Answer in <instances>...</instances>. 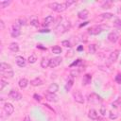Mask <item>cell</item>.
<instances>
[{
  "instance_id": "cell-1",
  "label": "cell",
  "mask_w": 121,
  "mask_h": 121,
  "mask_svg": "<svg viewBox=\"0 0 121 121\" xmlns=\"http://www.w3.org/2000/svg\"><path fill=\"white\" fill-rule=\"evenodd\" d=\"M0 72H1V75L3 77H6V78H12L13 77V71H12V68H11V65L6 63V62H1L0 64Z\"/></svg>"
},
{
  "instance_id": "cell-2",
  "label": "cell",
  "mask_w": 121,
  "mask_h": 121,
  "mask_svg": "<svg viewBox=\"0 0 121 121\" xmlns=\"http://www.w3.org/2000/svg\"><path fill=\"white\" fill-rule=\"evenodd\" d=\"M48 7H49L52 10L57 11V12H62V11H64V10L67 9V6H66L65 2H64V3L53 2V3H50V4L48 5Z\"/></svg>"
},
{
  "instance_id": "cell-3",
  "label": "cell",
  "mask_w": 121,
  "mask_h": 121,
  "mask_svg": "<svg viewBox=\"0 0 121 121\" xmlns=\"http://www.w3.org/2000/svg\"><path fill=\"white\" fill-rule=\"evenodd\" d=\"M69 26H70V23L67 22V21L62 22V23H60V24L58 25V26L56 27V32H57L58 34H60V33L61 34V33H63V32H65V31L68 30Z\"/></svg>"
},
{
  "instance_id": "cell-4",
  "label": "cell",
  "mask_w": 121,
  "mask_h": 121,
  "mask_svg": "<svg viewBox=\"0 0 121 121\" xmlns=\"http://www.w3.org/2000/svg\"><path fill=\"white\" fill-rule=\"evenodd\" d=\"M88 101L90 103H93V104H98V103L102 102V98L100 95H98L95 93H92L88 95Z\"/></svg>"
},
{
  "instance_id": "cell-5",
  "label": "cell",
  "mask_w": 121,
  "mask_h": 121,
  "mask_svg": "<svg viewBox=\"0 0 121 121\" xmlns=\"http://www.w3.org/2000/svg\"><path fill=\"white\" fill-rule=\"evenodd\" d=\"M103 28L102 26H93L88 29V33L91 35H98L103 31Z\"/></svg>"
},
{
  "instance_id": "cell-6",
  "label": "cell",
  "mask_w": 121,
  "mask_h": 121,
  "mask_svg": "<svg viewBox=\"0 0 121 121\" xmlns=\"http://www.w3.org/2000/svg\"><path fill=\"white\" fill-rule=\"evenodd\" d=\"M10 34L13 38H17V37L20 36V34H21V26L18 23H16L15 25L12 26V28L10 30Z\"/></svg>"
},
{
  "instance_id": "cell-7",
  "label": "cell",
  "mask_w": 121,
  "mask_h": 121,
  "mask_svg": "<svg viewBox=\"0 0 121 121\" xmlns=\"http://www.w3.org/2000/svg\"><path fill=\"white\" fill-rule=\"evenodd\" d=\"M3 112L7 114V116H9V115H11V114L13 113V112H14V107L12 106V104L7 102V103L3 106Z\"/></svg>"
},
{
  "instance_id": "cell-8",
  "label": "cell",
  "mask_w": 121,
  "mask_h": 121,
  "mask_svg": "<svg viewBox=\"0 0 121 121\" xmlns=\"http://www.w3.org/2000/svg\"><path fill=\"white\" fill-rule=\"evenodd\" d=\"M73 97H74L75 101H76V102H78V103L82 104V103L84 102L83 95H82L81 92H80V91H78V90H76V91L73 93Z\"/></svg>"
},
{
  "instance_id": "cell-9",
  "label": "cell",
  "mask_w": 121,
  "mask_h": 121,
  "mask_svg": "<svg viewBox=\"0 0 121 121\" xmlns=\"http://www.w3.org/2000/svg\"><path fill=\"white\" fill-rule=\"evenodd\" d=\"M9 96L12 100H16V101L22 99V95L19 92H17L16 90H10V92L9 93Z\"/></svg>"
},
{
  "instance_id": "cell-10",
  "label": "cell",
  "mask_w": 121,
  "mask_h": 121,
  "mask_svg": "<svg viewBox=\"0 0 121 121\" xmlns=\"http://www.w3.org/2000/svg\"><path fill=\"white\" fill-rule=\"evenodd\" d=\"M45 98L47 101H50V102H57L59 100V96L55 94V93H50V92H47L45 93Z\"/></svg>"
},
{
  "instance_id": "cell-11",
  "label": "cell",
  "mask_w": 121,
  "mask_h": 121,
  "mask_svg": "<svg viewBox=\"0 0 121 121\" xmlns=\"http://www.w3.org/2000/svg\"><path fill=\"white\" fill-rule=\"evenodd\" d=\"M61 60H62L61 57H55V58H53V59L50 60L49 66H50L51 68H55V67H57V66H59V65L60 64Z\"/></svg>"
},
{
  "instance_id": "cell-12",
  "label": "cell",
  "mask_w": 121,
  "mask_h": 121,
  "mask_svg": "<svg viewBox=\"0 0 121 121\" xmlns=\"http://www.w3.org/2000/svg\"><path fill=\"white\" fill-rule=\"evenodd\" d=\"M118 57H119V50H113L111 54H110V56H109V58H108V60H109V62H115L116 60H117V59H118Z\"/></svg>"
},
{
  "instance_id": "cell-13",
  "label": "cell",
  "mask_w": 121,
  "mask_h": 121,
  "mask_svg": "<svg viewBox=\"0 0 121 121\" xmlns=\"http://www.w3.org/2000/svg\"><path fill=\"white\" fill-rule=\"evenodd\" d=\"M118 38H119V35H118V33L115 32V31H112V32H110L109 35H108V40H109L111 43H115V42H117Z\"/></svg>"
},
{
  "instance_id": "cell-14",
  "label": "cell",
  "mask_w": 121,
  "mask_h": 121,
  "mask_svg": "<svg viewBox=\"0 0 121 121\" xmlns=\"http://www.w3.org/2000/svg\"><path fill=\"white\" fill-rule=\"evenodd\" d=\"M15 62L17 63V65H18L19 67H25L26 64V60L25 58L22 57V56H17V57L15 58Z\"/></svg>"
},
{
  "instance_id": "cell-15",
  "label": "cell",
  "mask_w": 121,
  "mask_h": 121,
  "mask_svg": "<svg viewBox=\"0 0 121 121\" xmlns=\"http://www.w3.org/2000/svg\"><path fill=\"white\" fill-rule=\"evenodd\" d=\"M88 15H89V12L87 9H82L80 11L78 12V17L79 19H82V20H85L88 18Z\"/></svg>"
},
{
  "instance_id": "cell-16",
  "label": "cell",
  "mask_w": 121,
  "mask_h": 121,
  "mask_svg": "<svg viewBox=\"0 0 121 121\" xmlns=\"http://www.w3.org/2000/svg\"><path fill=\"white\" fill-rule=\"evenodd\" d=\"M88 116H89V118L92 119V120H96V119L98 118V113H97V112H96L95 109H91V110L89 111Z\"/></svg>"
},
{
  "instance_id": "cell-17",
  "label": "cell",
  "mask_w": 121,
  "mask_h": 121,
  "mask_svg": "<svg viewBox=\"0 0 121 121\" xmlns=\"http://www.w3.org/2000/svg\"><path fill=\"white\" fill-rule=\"evenodd\" d=\"M91 80H92V76L90 74H85L83 76V78H82V84L83 85H88L91 83Z\"/></svg>"
},
{
  "instance_id": "cell-18",
  "label": "cell",
  "mask_w": 121,
  "mask_h": 121,
  "mask_svg": "<svg viewBox=\"0 0 121 121\" xmlns=\"http://www.w3.org/2000/svg\"><path fill=\"white\" fill-rule=\"evenodd\" d=\"M53 22H54V17H53V16H51V15H48V16H46V17H45V19L43 20V26H47L51 25Z\"/></svg>"
},
{
  "instance_id": "cell-19",
  "label": "cell",
  "mask_w": 121,
  "mask_h": 121,
  "mask_svg": "<svg viewBox=\"0 0 121 121\" xmlns=\"http://www.w3.org/2000/svg\"><path fill=\"white\" fill-rule=\"evenodd\" d=\"M43 80L40 78H34V79H32L31 81H30V84L32 85V86H41V85H43Z\"/></svg>"
},
{
  "instance_id": "cell-20",
  "label": "cell",
  "mask_w": 121,
  "mask_h": 121,
  "mask_svg": "<svg viewBox=\"0 0 121 121\" xmlns=\"http://www.w3.org/2000/svg\"><path fill=\"white\" fill-rule=\"evenodd\" d=\"M27 84H28V80H27L26 78H21V79L19 80V82H18V85H19V87H20L21 89H25V88L27 86Z\"/></svg>"
},
{
  "instance_id": "cell-21",
  "label": "cell",
  "mask_w": 121,
  "mask_h": 121,
  "mask_svg": "<svg viewBox=\"0 0 121 121\" xmlns=\"http://www.w3.org/2000/svg\"><path fill=\"white\" fill-rule=\"evenodd\" d=\"M58 90H59V85L57 83H51L47 89V91L50 93H56Z\"/></svg>"
},
{
  "instance_id": "cell-22",
  "label": "cell",
  "mask_w": 121,
  "mask_h": 121,
  "mask_svg": "<svg viewBox=\"0 0 121 121\" xmlns=\"http://www.w3.org/2000/svg\"><path fill=\"white\" fill-rule=\"evenodd\" d=\"M9 49H10L12 52H14V53H16V52L19 51V44H18L17 43H9Z\"/></svg>"
},
{
  "instance_id": "cell-23",
  "label": "cell",
  "mask_w": 121,
  "mask_h": 121,
  "mask_svg": "<svg viewBox=\"0 0 121 121\" xmlns=\"http://www.w3.org/2000/svg\"><path fill=\"white\" fill-rule=\"evenodd\" d=\"M49 63H50V60H48L47 58H43L41 60V66L43 68H46L47 66H49Z\"/></svg>"
},
{
  "instance_id": "cell-24",
  "label": "cell",
  "mask_w": 121,
  "mask_h": 121,
  "mask_svg": "<svg viewBox=\"0 0 121 121\" xmlns=\"http://www.w3.org/2000/svg\"><path fill=\"white\" fill-rule=\"evenodd\" d=\"M113 26L117 29V30H121V20L119 18L114 19L113 21Z\"/></svg>"
},
{
  "instance_id": "cell-25",
  "label": "cell",
  "mask_w": 121,
  "mask_h": 121,
  "mask_svg": "<svg viewBox=\"0 0 121 121\" xmlns=\"http://www.w3.org/2000/svg\"><path fill=\"white\" fill-rule=\"evenodd\" d=\"M73 84H74V80L71 78V79H69L67 82H66V84H65V86H64V89H65V91L66 92H68V91H70V89L72 88V86H73Z\"/></svg>"
},
{
  "instance_id": "cell-26",
  "label": "cell",
  "mask_w": 121,
  "mask_h": 121,
  "mask_svg": "<svg viewBox=\"0 0 121 121\" xmlns=\"http://www.w3.org/2000/svg\"><path fill=\"white\" fill-rule=\"evenodd\" d=\"M30 25L33 26H39V20L36 16H33L31 19H30Z\"/></svg>"
},
{
  "instance_id": "cell-27",
  "label": "cell",
  "mask_w": 121,
  "mask_h": 121,
  "mask_svg": "<svg viewBox=\"0 0 121 121\" xmlns=\"http://www.w3.org/2000/svg\"><path fill=\"white\" fill-rule=\"evenodd\" d=\"M10 4H11V1L10 0H9V1H0V8L1 9H5L8 6H9Z\"/></svg>"
},
{
  "instance_id": "cell-28",
  "label": "cell",
  "mask_w": 121,
  "mask_h": 121,
  "mask_svg": "<svg viewBox=\"0 0 121 121\" xmlns=\"http://www.w3.org/2000/svg\"><path fill=\"white\" fill-rule=\"evenodd\" d=\"M88 51L90 54H95L96 52V45L95 44H90L88 47Z\"/></svg>"
},
{
  "instance_id": "cell-29",
  "label": "cell",
  "mask_w": 121,
  "mask_h": 121,
  "mask_svg": "<svg viewBox=\"0 0 121 121\" xmlns=\"http://www.w3.org/2000/svg\"><path fill=\"white\" fill-rule=\"evenodd\" d=\"M61 51H62V50H61L60 46H59V45H55V46L52 47V52L55 53V54H60Z\"/></svg>"
},
{
  "instance_id": "cell-30",
  "label": "cell",
  "mask_w": 121,
  "mask_h": 121,
  "mask_svg": "<svg viewBox=\"0 0 121 121\" xmlns=\"http://www.w3.org/2000/svg\"><path fill=\"white\" fill-rule=\"evenodd\" d=\"M27 60H28L29 63H35L36 60H37V57H36L35 55H30V56L28 57Z\"/></svg>"
},
{
  "instance_id": "cell-31",
  "label": "cell",
  "mask_w": 121,
  "mask_h": 121,
  "mask_svg": "<svg viewBox=\"0 0 121 121\" xmlns=\"http://www.w3.org/2000/svg\"><path fill=\"white\" fill-rule=\"evenodd\" d=\"M100 16H101L103 19H111V18H112L113 14H112V13H109V12H106V13H102Z\"/></svg>"
},
{
  "instance_id": "cell-32",
  "label": "cell",
  "mask_w": 121,
  "mask_h": 121,
  "mask_svg": "<svg viewBox=\"0 0 121 121\" xmlns=\"http://www.w3.org/2000/svg\"><path fill=\"white\" fill-rule=\"evenodd\" d=\"M79 73H80V70H78V68H76V70H73L70 75H71L72 78H76V77H78L79 75Z\"/></svg>"
},
{
  "instance_id": "cell-33",
  "label": "cell",
  "mask_w": 121,
  "mask_h": 121,
  "mask_svg": "<svg viewBox=\"0 0 121 121\" xmlns=\"http://www.w3.org/2000/svg\"><path fill=\"white\" fill-rule=\"evenodd\" d=\"M0 84H1V86H0V90L2 91L4 88H5V86H7L9 83H8V81H6V80H4V78H1V80H0Z\"/></svg>"
},
{
  "instance_id": "cell-34",
  "label": "cell",
  "mask_w": 121,
  "mask_h": 121,
  "mask_svg": "<svg viewBox=\"0 0 121 121\" xmlns=\"http://www.w3.org/2000/svg\"><path fill=\"white\" fill-rule=\"evenodd\" d=\"M120 104H121V97H118V98L112 104V106L114 107V108H116V107H118V105H120Z\"/></svg>"
},
{
  "instance_id": "cell-35",
  "label": "cell",
  "mask_w": 121,
  "mask_h": 121,
  "mask_svg": "<svg viewBox=\"0 0 121 121\" xmlns=\"http://www.w3.org/2000/svg\"><path fill=\"white\" fill-rule=\"evenodd\" d=\"M118 117L117 112H110V118L111 119H116Z\"/></svg>"
},
{
  "instance_id": "cell-36",
  "label": "cell",
  "mask_w": 121,
  "mask_h": 121,
  "mask_svg": "<svg viewBox=\"0 0 121 121\" xmlns=\"http://www.w3.org/2000/svg\"><path fill=\"white\" fill-rule=\"evenodd\" d=\"M115 81L118 83V84H121V74L120 73H118L116 76H115Z\"/></svg>"
},
{
  "instance_id": "cell-37",
  "label": "cell",
  "mask_w": 121,
  "mask_h": 121,
  "mask_svg": "<svg viewBox=\"0 0 121 121\" xmlns=\"http://www.w3.org/2000/svg\"><path fill=\"white\" fill-rule=\"evenodd\" d=\"M61 44H62L63 46H65V47H70V46H71V45H70V42H69L68 40L62 41V42H61Z\"/></svg>"
},
{
  "instance_id": "cell-38",
  "label": "cell",
  "mask_w": 121,
  "mask_h": 121,
  "mask_svg": "<svg viewBox=\"0 0 121 121\" xmlns=\"http://www.w3.org/2000/svg\"><path fill=\"white\" fill-rule=\"evenodd\" d=\"M111 5H112V2H105L102 5V8L103 9H110L111 8Z\"/></svg>"
},
{
  "instance_id": "cell-39",
  "label": "cell",
  "mask_w": 121,
  "mask_h": 121,
  "mask_svg": "<svg viewBox=\"0 0 121 121\" xmlns=\"http://www.w3.org/2000/svg\"><path fill=\"white\" fill-rule=\"evenodd\" d=\"M17 23H18L21 26H25V25H26V19H25V18H20Z\"/></svg>"
},
{
  "instance_id": "cell-40",
  "label": "cell",
  "mask_w": 121,
  "mask_h": 121,
  "mask_svg": "<svg viewBox=\"0 0 121 121\" xmlns=\"http://www.w3.org/2000/svg\"><path fill=\"white\" fill-rule=\"evenodd\" d=\"M65 4H66L67 8H69V7L71 6V5L75 4V1H74V0H68V1H65Z\"/></svg>"
},
{
  "instance_id": "cell-41",
  "label": "cell",
  "mask_w": 121,
  "mask_h": 121,
  "mask_svg": "<svg viewBox=\"0 0 121 121\" xmlns=\"http://www.w3.org/2000/svg\"><path fill=\"white\" fill-rule=\"evenodd\" d=\"M33 97H34V98H35V100H37V101H41V99H42L41 95H37V94H34Z\"/></svg>"
},
{
  "instance_id": "cell-42",
  "label": "cell",
  "mask_w": 121,
  "mask_h": 121,
  "mask_svg": "<svg viewBox=\"0 0 121 121\" xmlns=\"http://www.w3.org/2000/svg\"><path fill=\"white\" fill-rule=\"evenodd\" d=\"M80 62H81V60H80V59H78V60H76L75 62H73V63H72V64H71L70 66L72 67V66H75V65H78V63H80Z\"/></svg>"
},
{
  "instance_id": "cell-43",
  "label": "cell",
  "mask_w": 121,
  "mask_h": 121,
  "mask_svg": "<svg viewBox=\"0 0 121 121\" xmlns=\"http://www.w3.org/2000/svg\"><path fill=\"white\" fill-rule=\"evenodd\" d=\"M100 113H101L102 115H105V114H106V108H105V107L102 106V107L100 108Z\"/></svg>"
},
{
  "instance_id": "cell-44",
  "label": "cell",
  "mask_w": 121,
  "mask_h": 121,
  "mask_svg": "<svg viewBox=\"0 0 121 121\" xmlns=\"http://www.w3.org/2000/svg\"><path fill=\"white\" fill-rule=\"evenodd\" d=\"M41 33H49L50 32V30L49 29H41V30H39Z\"/></svg>"
},
{
  "instance_id": "cell-45",
  "label": "cell",
  "mask_w": 121,
  "mask_h": 121,
  "mask_svg": "<svg viewBox=\"0 0 121 121\" xmlns=\"http://www.w3.org/2000/svg\"><path fill=\"white\" fill-rule=\"evenodd\" d=\"M0 24H1V29H4V26H4V22H3L2 20L0 21Z\"/></svg>"
},
{
  "instance_id": "cell-46",
  "label": "cell",
  "mask_w": 121,
  "mask_h": 121,
  "mask_svg": "<svg viewBox=\"0 0 121 121\" xmlns=\"http://www.w3.org/2000/svg\"><path fill=\"white\" fill-rule=\"evenodd\" d=\"M24 121H31V120H30V117L29 116H26L25 119H24Z\"/></svg>"
},
{
  "instance_id": "cell-47",
  "label": "cell",
  "mask_w": 121,
  "mask_h": 121,
  "mask_svg": "<svg viewBox=\"0 0 121 121\" xmlns=\"http://www.w3.org/2000/svg\"><path fill=\"white\" fill-rule=\"evenodd\" d=\"M96 121H106V120H105L103 117H98V118L96 119Z\"/></svg>"
},
{
  "instance_id": "cell-48",
  "label": "cell",
  "mask_w": 121,
  "mask_h": 121,
  "mask_svg": "<svg viewBox=\"0 0 121 121\" xmlns=\"http://www.w3.org/2000/svg\"><path fill=\"white\" fill-rule=\"evenodd\" d=\"M83 49V47L82 46H79V47H78V51H81Z\"/></svg>"
},
{
  "instance_id": "cell-49",
  "label": "cell",
  "mask_w": 121,
  "mask_h": 121,
  "mask_svg": "<svg viewBox=\"0 0 121 121\" xmlns=\"http://www.w3.org/2000/svg\"><path fill=\"white\" fill-rule=\"evenodd\" d=\"M88 24V22H86V23H84V24H81L80 26H79V27H81V26H85V25H87Z\"/></svg>"
},
{
  "instance_id": "cell-50",
  "label": "cell",
  "mask_w": 121,
  "mask_h": 121,
  "mask_svg": "<svg viewBox=\"0 0 121 121\" xmlns=\"http://www.w3.org/2000/svg\"><path fill=\"white\" fill-rule=\"evenodd\" d=\"M118 12H119V13H121V7L118 9Z\"/></svg>"
},
{
  "instance_id": "cell-51",
  "label": "cell",
  "mask_w": 121,
  "mask_h": 121,
  "mask_svg": "<svg viewBox=\"0 0 121 121\" xmlns=\"http://www.w3.org/2000/svg\"><path fill=\"white\" fill-rule=\"evenodd\" d=\"M120 45H121V41H120Z\"/></svg>"
}]
</instances>
